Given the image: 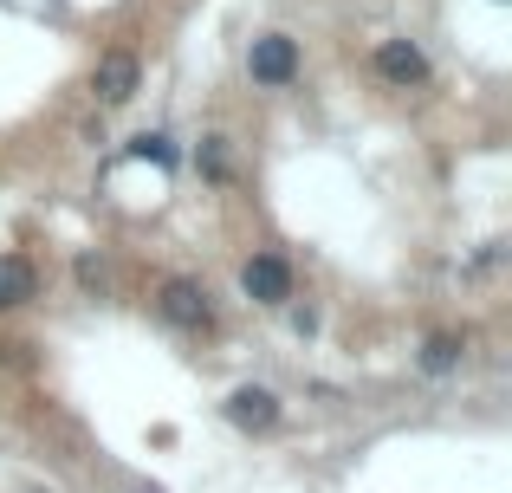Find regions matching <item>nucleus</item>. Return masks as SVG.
<instances>
[{
    "label": "nucleus",
    "mask_w": 512,
    "mask_h": 493,
    "mask_svg": "<svg viewBox=\"0 0 512 493\" xmlns=\"http://www.w3.org/2000/svg\"><path fill=\"white\" fill-rule=\"evenodd\" d=\"M247 72H253V85H292L299 78V46L286 33H260L247 52Z\"/></svg>",
    "instance_id": "f257e3e1"
},
{
    "label": "nucleus",
    "mask_w": 512,
    "mask_h": 493,
    "mask_svg": "<svg viewBox=\"0 0 512 493\" xmlns=\"http://www.w3.org/2000/svg\"><path fill=\"white\" fill-rule=\"evenodd\" d=\"M376 72L389 78V85H428V59H422V46H415V39H383V46H376Z\"/></svg>",
    "instance_id": "39448f33"
},
{
    "label": "nucleus",
    "mask_w": 512,
    "mask_h": 493,
    "mask_svg": "<svg viewBox=\"0 0 512 493\" xmlns=\"http://www.w3.org/2000/svg\"><path fill=\"white\" fill-rule=\"evenodd\" d=\"M78 286H85V292H104V266L91 260V253H85V260H78Z\"/></svg>",
    "instance_id": "9b49d317"
},
{
    "label": "nucleus",
    "mask_w": 512,
    "mask_h": 493,
    "mask_svg": "<svg viewBox=\"0 0 512 493\" xmlns=\"http://www.w3.org/2000/svg\"><path fill=\"white\" fill-rule=\"evenodd\" d=\"M240 286H247L253 305H286L292 299V266L279 260V253H253V260L240 266Z\"/></svg>",
    "instance_id": "f03ea898"
},
{
    "label": "nucleus",
    "mask_w": 512,
    "mask_h": 493,
    "mask_svg": "<svg viewBox=\"0 0 512 493\" xmlns=\"http://www.w3.org/2000/svg\"><path fill=\"white\" fill-rule=\"evenodd\" d=\"M156 312H163L169 325H182V331L214 325V305H208V292H201L195 279H169V286L156 292Z\"/></svg>",
    "instance_id": "7ed1b4c3"
},
{
    "label": "nucleus",
    "mask_w": 512,
    "mask_h": 493,
    "mask_svg": "<svg viewBox=\"0 0 512 493\" xmlns=\"http://www.w3.org/2000/svg\"><path fill=\"white\" fill-rule=\"evenodd\" d=\"M461 351H467L461 338H428L422 344V370H428V377H448V370L461 364Z\"/></svg>",
    "instance_id": "6e6552de"
},
{
    "label": "nucleus",
    "mask_w": 512,
    "mask_h": 493,
    "mask_svg": "<svg viewBox=\"0 0 512 493\" xmlns=\"http://www.w3.org/2000/svg\"><path fill=\"white\" fill-rule=\"evenodd\" d=\"M195 163H201V176H208V182H227V143L221 137H201Z\"/></svg>",
    "instance_id": "1a4fd4ad"
},
{
    "label": "nucleus",
    "mask_w": 512,
    "mask_h": 493,
    "mask_svg": "<svg viewBox=\"0 0 512 493\" xmlns=\"http://www.w3.org/2000/svg\"><path fill=\"white\" fill-rule=\"evenodd\" d=\"M227 422H234V429H273L279 422V396L260 390V383H240V390L227 396Z\"/></svg>",
    "instance_id": "423d86ee"
},
{
    "label": "nucleus",
    "mask_w": 512,
    "mask_h": 493,
    "mask_svg": "<svg viewBox=\"0 0 512 493\" xmlns=\"http://www.w3.org/2000/svg\"><path fill=\"white\" fill-rule=\"evenodd\" d=\"M130 156H150V163H175L169 137H156V130H143V137H130Z\"/></svg>",
    "instance_id": "9d476101"
},
{
    "label": "nucleus",
    "mask_w": 512,
    "mask_h": 493,
    "mask_svg": "<svg viewBox=\"0 0 512 493\" xmlns=\"http://www.w3.org/2000/svg\"><path fill=\"white\" fill-rule=\"evenodd\" d=\"M33 292H39V273H33V260H20V253H0V312L26 305Z\"/></svg>",
    "instance_id": "0eeeda50"
},
{
    "label": "nucleus",
    "mask_w": 512,
    "mask_h": 493,
    "mask_svg": "<svg viewBox=\"0 0 512 493\" xmlns=\"http://www.w3.org/2000/svg\"><path fill=\"white\" fill-rule=\"evenodd\" d=\"M137 78H143L137 52H104V59H98V78H91V91H98L104 111H117V104L137 98Z\"/></svg>",
    "instance_id": "20e7f679"
}]
</instances>
